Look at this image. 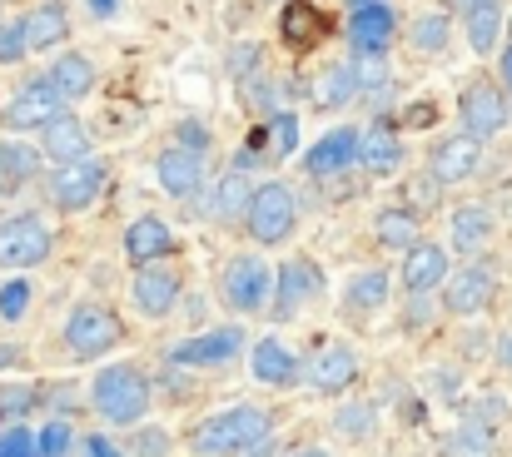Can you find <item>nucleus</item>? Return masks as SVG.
Instances as JSON below:
<instances>
[{
	"mask_svg": "<svg viewBox=\"0 0 512 457\" xmlns=\"http://www.w3.org/2000/svg\"><path fill=\"white\" fill-rule=\"evenodd\" d=\"M269 438V413L254 408V403H239V408H224L214 418H204L189 438L194 457H229V453H244L249 443Z\"/></svg>",
	"mask_w": 512,
	"mask_h": 457,
	"instance_id": "obj_1",
	"label": "nucleus"
},
{
	"mask_svg": "<svg viewBox=\"0 0 512 457\" xmlns=\"http://www.w3.org/2000/svg\"><path fill=\"white\" fill-rule=\"evenodd\" d=\"M95 408L115 428H135L150 413V378L135 363H115L95 378Z\"/></svg>",
	"mask_w": 512,
	"mask_h": 457,
	"instance_id": "obj_2",
	"label": "nucleus"
},
{
	"mask_svg": "<svg viewBox=\"0 0 512 457\" xmlns=\"http://www.w3.org/2000/svg\"><path fill=\"white\" fill-rule=\"evenodd\" d=\"M244 224H249V234H254L259 244H284V239L294 234V224H299V199H294V189L279 184V179L259 184L254 199H249Z\"/></svg>",
	"mask_w": 512,
	"mask_h": 457,
	"instance_id": "obj_3",
	"label": "nucleus"
},
{
	"mask_svg": "<svg viewBox=\"0 0 512 457\" xmlns=\"http://www.w3.org/2000/svg\"><path fill=\"white\" fill-rule=\"evenodd\" d=\"M219 294L234 313H259V308L274 299V274L259 254H234L224 264V279H219Z\"/></svg>",
	"mask_w": 512,
	"mask_h": 457,
	"instance_id": "obj_4",
	"label": "nucleus"
},
{
	"mask_svg": "<svg viewBox=\"0 0 512 457\" xmlns=\"http://www.w3.org/2000/svg\"><path fill=\"white\" fill-rule=\"evenodd\" d=\"M50 249L55 239L40 224V214H15L0 224V269H35L50 259Z\"/></svg>",
	"mask_w": 512,
	"mask_h": 457,
	"instance_id": "obj_5",
	"label": "nucleus"
},
{
	"mask_svg": "<svg viewBox=\"0 0 512 457\" xmlns=\"http://www.w3.org/2000/svg\"><path fill=\"white\" fill-rule=\"evenodd\" d=\"M120 343V318L100 304H80L65 318V348L75 358H105Z\"/></svg>",
	"mask_w": 512,
	"mask_h": 457,
	"instance_id": "obj_6",
	"label": "nucleus"
},
{
	"mask_svg": "<svg viewBox=\"0 0 512 457\" xmlns=\"http://www.w3.org/2000/svg\"><path fill=\"white\" fill-rule=\"evenodd\" d=\"M508 95L493 85V80H473L468 90H463V100H458V120H463V130L473 135V140H493V135H503L508 130Z\"/></svg>",
	"mask_w": 512,
	"mask_h": 457,
	"instance_id": "obj_7",
	"label": "nucleus"
},
{
	"mask_svg": "<svg viewBox=\"0 0 512 457\" xmlns=\"http://www.w3.org/2000/svg\"><path fill=\"white\" fill-rule=\"evenodd\" d=\"M45 184H50V199H55L60 209H85V204H95L100 189H105V164H100V159H75V164H60Z\"/></svg>",
	"mask_w": 512,
	"mask_h": 457,
	"instance_id": "obj_8",
	"label": "nucleus"
},
{
	"mask_svg": "<svg viewBox=\"0 0 512 457\" xmlns=\"http://www.w3.org/2000/svg\"><path fill=\"white\" fill-rule=\"evenodd\" d=\"M493 294H498V274H493L488 264H468V269L448 274V284H443V308L458 313V318H473V313H483V308L493 304Z\"/></svg>",
	"mask_w": 512,
	"mask_h": 457,
	"instance_id": "obj_9",
	"label": "nucleus"
},
{
	"mask_svg": "<svg viewBox=\"0 0 512 457\" xmlns=\"http://www.w3.org/2000/svg\"><path fill=\"white\" fill-rule=\"evenodd\" d=\"M60 105H65V95L50 85V75H45V80H30V85L5 105V130H45V125L60 115Z\"/></svg>",
	"mask_w": 512,
	"mask_h": 457,
	"instance_id": "obj_10",
	"label": "nucleus"
},
{
	"mask_svg": "<svg viewBox=\"0 0 512 457\" xmlns=\"http://www.w3.org/2000/svg\"><path fill=\"white\" fill-rule=\"evenodd\" d=\"M304 383H309L314 393H324V398L348 393V388L358 383V358H353V348H343V343L319 348V353L309 358V368H304Z\"/></svg>",
	"mask_w": 512,
	"mask_h": 457,
	"instance_id": "obj_11",
	"label": "nucleus"
},
{
	"mask_svg": "<svg viewBox=\"0 0 512 457\" xmlns=\"http://www.w3.org/2000/svg\"><path fill=\"white\" fill-rule=\"evenodd\" d=\"M244 348V328L239 323H224V328H209V333H194L174 348V363H194V368H209V363H229L234 353Z\"/></svg>",
	"mask_w": 512,
	"mask_h": 457,
	"instance_id": "obj_12",
	"label": "nucleus"
},
{
	"mask_svg": "<svg viewBox=\"0 0 512 457\" xmlns=\"http://www.w3.org/2000/svg\"><path fill=\"white\" fill-rule=\"evenodd\" d=\"M448 269H453L448 249L418 239V244L403 254V289H408V294H433V289L448 284Z\"/></svg>",
	"mask_w": 512,
	"mask_h": 457,
	"instance_id": "obj_13",
	"label": "nucleus"
},
{
	"mask_svg": "<svg viewBox=\"0 0 512 457\" xmlns=\"http://www.w3.org/2000/svg\"><path fill=\"white\" fill-rule=\"evenodd\" d=\"M279 304H274V313L279 318H294L304 304H314V299H324V274L309 264V259H289L284 269H279Z\"/></svg>",
	"mask_w": 512,
	"mask_h": 457,
	"instance_id": "obj_14",
	"label": "nucleus"
},
{
	"mask_svg": "<svg viewBox=\"0 0 512 457\" xmlns=\"http://www.w3.org/2000/svg\"><path fill=\"white\" fill-rule=\"evenodd\" d=\"M358 140H363V130H348V125L329 130L314 150L304 154V169H309L314 179H334L343 169H353V164H358Z\"/></svg>",
	"mask_w": 512,
	"mask_h": 457,
	"instance_id": "obj_15",
	"label": "nucleus"
},
{
	"mask_svg": "<svg viewBox=\"0 0 512 457\" xmlns=\"http://www.w3.org/2000/svg\"><path fill=\"white\" fill-rule=\"evenodd\" d=\"M393 35H398V15H393L388 0L358 5L353 20H348V40H353V50H373V55H383V50L393 45Z\"/></svg>",
	"mask_w": 512,
	"mask_h": 457,
	"instance_id": "obj_16",
	"label": "nucleus"
},
{
	"mask_svg": "<svg viewBox=\"0 0 512 457\" xmlns=\"http://www.w3.org/2000/svg\"><path fill=\"white\" fill-rule=\"evenodd\" d=\"M249 368H254V378L269 383V388H289V383L304 378V368H299V358H294V348H289L284 338H259L254 353H249Z\"/></svg>",
	"mask_w": 512,
	"mask_h": 457,
	"instance_id": "obj_17",
	"label": "nucleus"
},
{
	"mask_svg": "<svg viewBox=\"0 0 512 457\" xmlns=\"http://www.w3.org/2000/svg\"><path fill=\"white\" fill-rule=\"evenodd\" d=\"M478 159H483V140H473L468 130L463 135H448L433 150V179L438 184H463V179H473Z\"/></svg>",
	"mask_w": 512,
	"mask_h": 457,
	"instance_id": "obj_18",
	"label": "nucleus"
},
{
	"mask_svg": "<svg viewBox=\"0 0 512 457\" xmlns=\"http://www.w3.org/2000/svg\"><path fill=\"white\" fill-rule=\"evenodd\" d=\"M155 179H160V189L174 194V199H189L194 189H199V179H204V154L199 150H165L155 159Z\"/></svg>",
	"mask_w": 512,
	"mask_h": 457,
	"instance_id": "obj_19",
	"label": "nucleus"
},
{
	"mask_svg": "<svg viewBox=\"0 0 512 457\" xmlns=\"http://www.w3.org/2000/svg\"><path fill=\"white\" fill-rule=\"evenodd\" d=\"M174 244L170 224L165 219H155V214H140L130 229H125V259L135 264V269H145V264H155V259H165Z\"/></svg>",
	"mask_w": 512,
	"mask_h": 457,
	"instance_id": "obj_20",
	"label": "nucleus"
},
{
	"mask_svg": "<svg viewBox=\"0 0 512 457\" xmlns=\"http://www.w3.org/2000/svg\"><path fill=\"white\" fill-rule=\"evenodd\" d=\"M90 130L75 120V115H55L45 130H40V150L50 154L55 164H75V159H90Z\"/></svg>",
	"mask_w": 512,
	"mask_h": 457,
	"instance_id": "obj_21",
	"label": "nucleus"
},
{
	"mask_svg": "<svg viewBox=\"0 0 512 457\" xmlns=\"http://www.w3.org/2000/svg\"><path fill=\"white\" fill-rule=\"evenodd\" d=\"M130 299H135V308L145 313V318H165L174 304H179V279H174L170 269H140L135 274V289H130Z\"/></svg>",
	"mask_w": 512,
	"mask_h": 457,
	"instance_id": "obj_22",
	"label": "nucleus"
},
{
	"mask_svg": "<svg viewBox=\"0 0 512 457\" xmlns=\"http://www.w3.org/2000/svg\"><path fill=\"white\" fill-rule=\"evenodd\" d=\"M493 229H498V219H493L488 204H458L453 219H448V234H453V249H458V254H478V249H488Z\"/></svg>",
	"mask_w": 512,
	"mask_h": 457,
	"instance_id": "obj_23",
	"label": "nucleus"
},
{
	"mask_svg": "<svg viewBox=\"0 0 512 457\" xmlns=\"http://www.w3.org/2000/svg\"><path fill=\"white\" fill-rule=\"evenodd\" d=\"M358 164L373 169V174H393V169L403 164V140H398V130H393L388 120H378V125L363 130V140H358Z\"/></svg>",
	"mask_w": 512,
	"mask_h": 457,
	"instance_id": "obj_24",
	"label": "nucleus"
},
{
	"mask_svg": "<svg viewBox=\"0 0 512 457\" xmlns=\"http://www.w3.org/2000/svg\"><path fill=\"white\" fill-rule=\"evenodd\" d=\"M279 30H284V40H289L294 50H309V45H319V40L329 35V15H324L319 5H309V0H284Z\"/></svg>",
	"mask_w": 512,
	"mask_h": 457,
	"instance_id": "obj_25",
	"label": "nucleus"
},
{
	"mask_svg": "<svg viewBox=\"0 0 512 457\" xmlns=\"http://www.w3.org/2000/svg\"><path fill=\"white\" fill-rule=\"evenodd\" d=\"M503 25H508V15H503V5H498V0H483V5H473V10L463 15L468 45H473L478 55H493V50H498V40H503Z\"/></svg>",
	"mask_w": 512,
	"mask_h": 457,
	"instance_id": "obj_26",
	"label": "nucleus"
},
{
	"mask_svg": "<svg viewBox=\"0 0 512 457\" xmlns=\"http://www.w3.org/2000/svg\"><path fill=\"white\" fill-rule=\"evenodd\" d=\"M50 85H55L65 100H85V95L95 90V60L80 55V50L60 55V60L50 65Z\"/></svg>",
	"mask_w": 512,
	"mask_h": 457,
	"instance_id": "obj_27",
	"label": "nucleus"
},
{
	"mask_svg": "<svg viewBox=\"0 0 512 457\" xmlns=\"http://www.w3.org/2000/svg\"><path fill=\"white\" fill-rule=\"evenodd\" d=\"M25 35H30V50H50V45H60L65 35H70V20H65V5H35L30 15H25Z\"/></svg>",
	"mask_w": 512,
	"mask_h": 457,
	"instance_id": "obj_28",
	"label": "nucleus"
},
{
	"mask_svg": "<svg viewBox=\"0 0 512 457\" xmlns=\"http://www.w3.org/2000/svg\"><path fill=\"white\" fill-rule=\"evenodd\" d=\"M343 304H348V313H373V308H383L388 304V274H383V269L353 274L348 289H343Z\"/></svg>",
	"mask_w": 512,
	"mask_h": 457,
	"instance_id": "obj_29",
	"label": "nucleus"
},
{
	"mask_svg": "<svg viewBox=\"0 0 512 457\" xmlns=\"http://www.w3.org/2000/svg\"><path fill=\"white\" fill-rule=\"evenodd\" d=\"M249 199H254V189H249L244 169H229V174L219 179V219H224V224H239V219L249 214Z\"/></svg>",
	"mask_w": 512,
	"mask_h": 457,
	"instance_id": "obj_30",
	"label": "nucleus"
},
{
	"mask_svg": "<svg viewBox=\"0 0 512 457\" xmlns=\"http://www.w3.org/2000/svg\"><path fill=\"white\" fill-rule=\"evenodd\" d=\"M358 95V80H353V65H334V70H324L319 75V85H314V100L324 105V110H339Z\"/></svg>",
	"mask_w": 512,
	"mask_h": 457,
	"instance_id": "obj_31",
	"label": "nucleus"
},
{
	"mask_svg": "<svg viewBox=\"0 0 512 457\" xmlns=\"http://www.w3.org/2000/svg\"><path fill=\"white\" fill-rule=\"evenodd\" d=\"M378 239L388 244V249H413L418 244V219H413V209H383L378 214Z\"/></svg>",
	"mask_w": 512,
	"mask_h": 457,
	"instance_id": "obj_32",
	"label": "nucleus"
},
{
	"mask_svg": "<svg viewBox=\"0 0 512 457\" xmlns=\"http://www.w3.org/2000/svg\"><path fill=\"white\" fill-rule=\"evenodd\" d=\"M448 40H453V20H448L443 10H428V15H418V20H413V45H418L423 55L448 50Z\"/></svg>",
	"mask_w": 512,
	"mask_h": 457,
	"instance_id": "obj_33",
	"label": "nucleus"
},
{
	"mask_svg": "<svg viewBox=\"0 0 512 457\" xmlns=\"http://www.w3.org/2000/svg\"><path fill=\"white\" fill-rule=\"evenodd\" d=\"M264 145L269 154H299V115H274V125L264 130Z\"/></svg>",
	"mask_w": 512,
	"mask_h": 457,
	"instance_id": "obj_34",
	"label": "nucleus"
},
{
	"mask_svg": "<svg viewBox=\"0 0 512 457\" xmlns=\"http://www.w3.org/2000/svg\"><path fill=\"white\" fill-rule=\"evenodd\" d=\"M348 65H353V80H358V90H378V85H388V60H383V55H373V50H358Z\"/></svg>",
	"mask_w": 512,
	"mask_h": 457,
	"instance_id": "obj_35",
	"label": "nucleus"
},
{
	"mask_svg": "<svg viewBox=\"0 0 512 457\" xmlns=\"http://www.w3.org/2000/svg\"><path fill=\"white\" fill-rule=\"evenodd\" d=\"M25 50H30L25 20H0V65H20Z\"/></svg>",
	"mask_w": 512,
	"mask_h": 457,
	"instance_id": "obj_36",
	"label": "nucleus"
},
{
	"mask_svg": "<svg viewBox=\"0 0 512 457\" xmlns=\"http://www.w3.org/2000/svg\"><path fill=\"white\" fill-rule=\"evenodd\" d=\"M25 308H30V284H25V279L0 284V318H5V323H20Z\"/></svg>",
	"mask_w": 512,
	"mask_h": 457,
	"instance_id": "obj_37",
	"label": "nucleus"
},
{
	"mask_svg": "<svg viewBox=\"0 0 512 457\" xmlns=\"http://www.w3.org/2000/svg\"><path fill=\"white\" fill-rule=\"evenodd\" d=\"M334 428H339L343 438H368V433H373V408H368V403L343 408L339 418H334Z\"/></svg>",
	"mask_w": 512,
	"mask_h": 457,
	"instance_id": "obj_38",
	"label": "nucleus"
},
{
	"mask_svg": "<svg viewBox=\"0 0 512 457\" xmlns=\"http://www.w3.org/2000/svg\"><path fill=\"white\" fill-rule=\"evenodd\" d=\"M130 457H170V433L165 428H140L135 443H130Z\"/></svg>",
	"mask_w": 512,
	"mask_h": 457,
	"instance_id": "obj_39",
	"label": "nucleus"
},
{
	"mask_svg": "<svg viewBox=\"0 0 512 457\" xmlns=\"http://www.w3.org/2000/svg\"><path fill=\"white\" fill-rule=\"evenodd\" d=\"M35 443H40V457H65L75 438H70V428H65V423H45V428L35 433Z\"/></svg>",
	"mask_w": 512,
	"mask_h": 457,
	"instance_id": "obj_40",
	"label": "nucleus"
},
{
	"mask_svg": "<svg viewBox=\"0 0 512 457\" xmlns=\"http://www.w3.org/2000/svg\"><path fill=\"white\" fill-rule=\"evenodd\" d=\"M448 448H453L458 457H488V448H493V438H488V433H483L478 423H468V428H463V433H458V438H453Z\"/></svg>",
	"mask_w": 512,
	"mask_h": 457,
	"instance_id": "obj_41",
	"label": "nucleus"
},
{
	"mask_svg": "<svg viewBox=\"0 0 512 457\" xmlns=\"http://www.w3.org/2000/svg\"><path fill=\"white\" fill-rule=\"evenodd\" d=\"M0 457H40L35 433H25V428H5V433H0Z\"/></svg>",
	"mask_w": 512,
	"mask_h": 457,
	"instance_id": "obj_42",
	"label": "nucleus"
},
{
	"mask_svg": "<svg viewBox=\"0 0 512 457\" xmlns=\"http://www.w3.org/2000/svg\"><path fill=\"white\" fill-rule=\"evenodd\" d=\"M259 55H264V50H259L254 40H249V45H234V50H229V75H234V80H249V75L259 70Z\"/></svg>",
	"mask_w": 512,
	"mask_h": 457,
	"instance_id": "obj_43",
	"label": "nucleus"
},
{
	"mask_svg": "<svg viewBox=\"0 0 512 457\" xmlns=\"http://www.w3.org/2000/svg\"><path fill=\"white\" fill-rule=\"evenodd\" d=\"M0 164H5L10 179H25V174L35 169V154H25L20 145H0Z\"/></svg>",
	"mask_w": 512,
	"mask_h": 457,
	"instance_id": "obj_44",
	"label": "nucleus"
},
{
	"mask_svg": "<svg viewBox=\"0 0 512 457\" xmlns=\"http://www.w3.org/2000/svg\"><path fill=\"white\" fill-rule=\"evenodd\" d=\"M179 140H184V150L209 154V130H204V125H194V120H184V125H179Z\"/></svg>",
	"mask_w": 512,
	"mask_h": 457,
	"instance_id": "obj_45",
	"label": "nucleus"
},
{
	"mask_svg": "<svg viewBox=\"0 0 512 457\" xmlns=\"http://www.w3.org/2000/svg\"><path fill=\"white\" fill-rule=\"evenodd\" d=\"M85 457H125V453H120V448H115L110 438H100V433H90V438H85Z\"/></svg>",
	"mask_w": 512,
	"mask_h": 457,
	"instance_id": "obj_46",
	"label": "nucleus"
},
{
	"mask_svg": "<svg viewBox=\"0 0 512 457\" xmlns=\"http://www.w3.org/2000/svg\"><path fill=\"white\" fill-rule=\"evenodd\" d=\"M115 10H120V0H90V15L95 20H115Z\"/></svg>",
	"mask_w": 512,
	"mask_h": 457,
	"instance_id": "obj_47",
	"label": "nucleus"
},
{
	"mask_svg": "<svg viewBox=\"0 0 512 457\" xmlns=\"http://www.w3.org/2000/svg\"><path fill=\"white\" fill-rule=\"evenodd\" d=\"M244 457H274V443H269V438H259V443H249V448H244Z\"/></svg>",
	"mask_w": 512,
	"mask_h": 457,
	"instance_id": "obj_48",
	"label": "nucleus"
},
{
	"mask_svg": "<svg viewBox=\"0 0 512 457\" xmlns=\"http://www.w3.org/2000/svg\"><path fill=\"white\" fill-rule=\"evenodd\" d=\"M503 85H508V100H512V45L503 50Z\"/></svg>",
	"mask_w": 512,
	"mask_h": 457,
	"instance_id": "obj_49",
	"label": "nucleus"
},
{
	"mask_svg": "<svg viewBox=\"0 0 512 457\" xmlns=\"http://www.w3.org/2000/svg\"><path fill=\"white\" fill-rule=\"evenodd\" d=\"M498 363H503V368H512V333L498 343Z\"/></svg>",
	"mask_w": 512,
	"mask_h": 457,
	"instance_id": "obj_50",
	"label": "nucleus"
},
{
	"mask_svg": "<svg viewBox=\"0 0 512 457\" xmlns=\"http://www.w3.org/2000/svg\"><path fill=\"white\" fill-rule=\"evenodd\" d=\"M289 457H329V453H324V448H294Z\"/></svg>",
	"mask_w": 512,
	"mask_h": 457,
	"instance_id": "obj_51",
	"label": "nucleus"
},
{
	"mask_svg": "<svg viewBox=\"0 0 512 457\" xmlns=\"http://www.w3.org/2000/svg\"><path fill=\"white\" fill-rule=\"evenodd\" d=\"M448 5H453V10H463V15H468V10H473V5H483V0H448Z\"/></svg>",
	"mask_w": 512,
	"mask_h": 457,
	"instance_id": "obj_52",
	"label": "nucleus"
},
{
	"mask_svg": "<svg viewBox=\"0 0 512 457\" xmlns=\"http://www.w3.org/2000/svg\"><path fill=\"white\" fill-rule=\"evenodd\" d=\"M10 184H15V179H10V174H5V164H0V194H5Z\"/></svg>",
	"mask_w": 512,
	"mask_h": 457,
	"instance_id": "obj_53",
	"label": "nucleus"
},
{
	"mask_svg": "<svg viewBox=\"0 0 512 457\" xmlns=\"http://www.w3.org/2000/svg\"><path fill=\"white\" fill-rule=\"evenodd\" d=\"M348 5H353V10H358V5H373V0H348Z\"/></svg>",
	"mask_w": 512,
	"mask_h": 457,
	"instance_id": "obj_54",
	"label": "nucleus"
}]
</instances>
